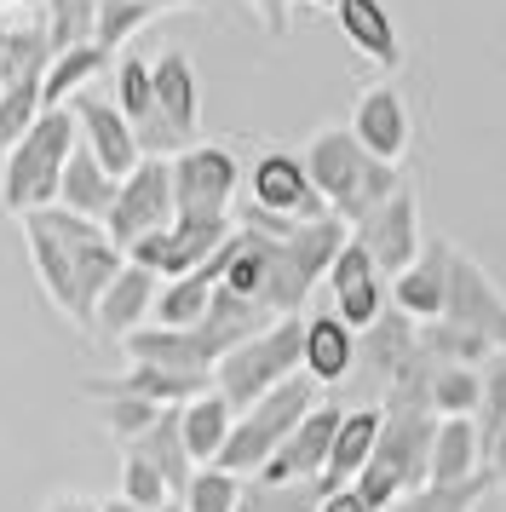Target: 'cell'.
<instances>
[{
    "label": "cell",
    "instance_id": "1",
    "mask_svg": "<svg viewBox=\"0 0 506 512\" xmlns=\"http://www.w3.org/2000/svg\"><path fill=\"white\" fill-rule=\"evenodd\" d=\"M305 173H311L317 196L328 202V213H340L351 231H357L380 202H391L397 190L409 185L403 167L374 162L363 144L351 139V127H322L317 139L305 144Z\"/></svg>",
    "mask_w": 506,
    "mask_h": 512
},
{
    "label": "cell",
    "instance_id": "2",
    "mask_svg": "<svg viewBox=\"0 0 506 512\" xmlns=\"http://www.w3.org/2000/svg\"><path fill=\"white\" fill-rule=\"evenodd\" d=\"M81 144V127H75V110H41V121L23 133L6 162H0V202L6 213H41L58 208V185H64V167Z\"/></svg>",
    "mask_w": 506,
    "mask_h": 512
},
{
    "label": "cell",
    "instance_id": "3",
    "mask_svg": "<svg viewBox=\"0 0 506 512\" xmlns=\"http://www.w3.org/2000/svg\"><path fill=\"white\" fill-rule=\"evenodd\" d=\"M432 438H437V415L426 409H386L380 420V438H374V455L357 472V495H363L374 512H386L397 495H409L432 478Z\"/></svg>",
    "mask_w": 506,
    "mask_h": 512
},
{
    "label": "cell",
    "instance_id": "4",
    "mask_svg": "<svg viewBox=\"0 0 506 512\" xmlns=\"http://www.w3.org/2000/svg\"><path fill=\"white\" fill-rule=\"evenodd\" d=\"M322 386L311 380V374H294V380H282L276 392H265L253 409H242L236 415V426H230V443L219 449V461L225 472H236V478H259L265 472V461H271L276 449L288 443V432H294L299 420L311 415L322 403Z\"/></svg>",
    "mask_w": 506,
    "mask_h": 512
},
{
    "label": "cell",
    "instance_id": "5",
    "mask_svg": "<svg viewBox=\"0 0 506 512\" xmlns=\"http://www.w3.org/2000/svg\"><path fill=\"white\" fill-rule=\"evenodd\" d=\"M299 351H305V317H282V323H271L265 334H253V340H242L236 351L219 357L213 392L242 415V409H253L265 392H276L282 380L305 374L299 369Z\"/></svg>",
    "mask_w": 506,
    "mask_h": 512
},
{
    "label": "cell",
    "instance_id": "6",
    "mask_svg": "<svg viewBox=\"0 0 506 512\" xmlns=\"http://www.w3.org/2000/svg\"><path fill=\"white\" fill-rule=\"evenodd\" d=\"M242 162L225 144H190L173 156V208L179 219H230Z\"/></svg>",
    "mask_w": 506,
    "mask_h": 512
},
{
    "label": "cell",
    "instance_id": "7",
    "mask_svg": "<svg viewBox=\"0 0 506 512\" xmlns=\"http://www.w3.org/2000/svg\"><path fill=\"white\" fill-rule=\"evenodd\" d=\"M173 219H179V208H173V162L144 156V162L121 179V190H115V208H110V219H104V231H110V242L127 254L138 236L167 231Z\"/></svg>",
    "mask_w": 506,
    "mask_h": 512
},
{
    "label": "cell",
    "instance_id": "8",
    "mask_svg": "<svg viewBox=\"0 0 506 512\" xmlns=\"http://www.w3.org/2000/svg\"><path fill=\"white\" fill-rule=\"evenodd\" d=\"M230 236H236V219H173L167 231L138 236L133 248H127V265H144L150 277L173 282V277L202 271Z\"/></svg>",
    "mask_w": 506,
    "mask_h": 512
},
{
    "label": "cell",
    "instance_id": "9",
    "mask_svg": "<svg viewBox=\"0 0 506 512\" xmlns=\"http://www.w3.org/2000/svg\"><path fill=\"white\" fill-rule=\"evenodd\" d=\"M23 248H29V265H35V282L41 294L69 323L81 328V294H75V242H69V213L64 208H41L23 213Z\"/></svg>",
    "mask_w": 506,
    "mask_h": 512
},
{
    "label": "cell",
    "instance_id": "10",
    "mask_svg": "<svg viewBox=\"0 0 506 512\" xmlns=\"http://www.w3.org/2000/svg\"><path fill=\"white\" fill-rule=\"evenodd\" d=\"M248 202L259 213L294 219V225H305V219H322V213H328V202L317 196L311 173H305V156H294V150H265V156L248 167Z\"/></svg>",
    "mask_w": 506,
    "mask_h": 512
},
{
    "label": "cell",
    "instance_id": "11",
    "mask_svg": "<svg viewBox=\"0 0 506 512\" xmlns=\"http://www.w3.org/2000/svg\"><path fill=\"white\" fill-rule=\"evenodd\" d=\"M328 294H334V317H340L345 328H374L380 317H386V305H391V288H386V277H380V265L368 259V248L351 236L340 248V259L328 265Z\"/></svg>",
    "mask_w": 506,
    "mask_h": 512
},
{
    "label": "cell",
    "instance_id": "12",
    "mask_svg": "<svg viewBox=\"0 0 506 512\" xmlns=\"http://www.w3.org/2000/svg\"><path fill=\"white\" fill-rule=\"evenodd\" d=\"M357 242L368 248V259L380 265V277H403L414 259H420V248H426V236H420V202H414V190L403 185L391 202H380V208L368 213L363 225H357Z\"/></svg>",
    "mask_w": 506,
    "mask_h": 512
},
{
    "label": "cell",
    "instance_id": "13",
    "mask_svg": "<svg viewBox=\"0 0 506 512\" xmlns=\"http://www.w3.org/2000/svg\"><path fill=\"white\" fill-rule=\"evenodd\" d=\"M340 403H317L311 415L299 420L288 443L265 461V484H322V466H328V449H334V432H340Z\"/></svg>",
    "mask_w": 506,
    "mask_h": 512
},
{
    "label": "cell",
    "instance_id": "14",
    "mask_svg": "<svg viewBox=\"0 0 506 512\" xmlns=\"http://www.w3.org/2000/svg\"><path fill=\"white\" fill-rule=\"evenodd\" d=\"M75 127H81V144H87L92 156H98V167L104 173H115V179H127L138 162H144V150H138V133L133 121L115 110V98H98V93H81L75 104Z\"/></svg>",
    "mask_w": 506,
    "mask_h": 512
},
{
    "label": "cell",
    "instance_id": "15",
    "mask_svg": "<svg viewBox=\"0 0 506 512\" xmlns=\"http://www.w3.org/2000/svg\"><path fill=\"white\" fill-rule=\"evenodd\" d=\"M351 139L363 144L374 162H403L409 156V139H414V121H409V104H403V93L397 87H368L363 98H357V110H351Z\"/></svg>",
    "mask_w": 506,
    "mask_h": 512
},
{
    "label": "cell",
    "instance_id": "16",
    "mask_svg": "<svg viewBox=\"0 0 506 512\" xmlns=\"http://www.w3.org/2000/svg\"><path fill=\"white\" fill-rule=\"evenodd\" d=\"M150 75H156V116L167 121V133L190 150L196 133H202V81H196L190 52L167 47L156 64H150Z\"/></svg>",
    "mask_w": 506,
    "mask_h": 512
},
{
    "label": "cell",
    "instance_id": "17",
    "mask_svg": "<svg viewBox=\"0 0 506 512\" xmlns=\"http://www.w3.org/2000/svg\"><path fill=\"white\" fill-rule=\"evenodd\" d=\"M213 380H196V374H173L156 369V363H127L121 374H98V380H81L87 397H138V403H156V409H184L190 397H202Z\"/></svg>",
    "mask_w": 506,
    "mask_h": 512
},
{
    "label": "cell",
    "instance_id": "18",
    "mask_svg": "<svg viewBox=\"0 0 506 512\" xmlns=\"http://www.w3.org/2000/svg\"><path fill=\"white\" fill-rule=\"evenodd\" d=\"M449 248L455 242L432 236L409 271L391 277V311H403L409 323H437L443 317V300H449Z\"/></svg>",
    "mask_w": 506,
    "mask_h": 512
},
{
    "label": "cell",
    "instance_id": "19",
    "mask_svg": "<svg viewBox=\"0 0 506 512\" xmlns=\"http://www.w3.org/2000/svg\"><path fill=\"white\" fill-rule=\"evenodd\" d=\"M121 351H127V363H156V369L196 374V380H213V369H219V357L207 351V340L196 334V328H156V323H144L138 334L121 340Z\"/></svg>",
    "mask_w": 506,
    "mask_h": 512
},
{
    "label": "cell",
    "instance_id": "20",
    "mask_svg": "<svg viewBox=\"0 0 506 512\" xmlns=\"http://www.w3.org/2000/svg\"><path fill=\"white\" fill-rule=\"evenodd\" d=\"M156 294H161V277H150L144 265H121V277L104 288V300L92 311V334H104V340H127L138 328L150 323V311H156Z\"/></svg>",
    "mask_w": 506,
    "mask_h": 512
},
{
    "label": "cell",
    "instance_id": "21",
    "mask_svg": "<svg viewBox=\"0 0 506 512\" xmlns=\"http://www.w3.org/2000/svg\"><path fill=\"white\" fill-rule=\"evenodd\" d=\"M501 305H506V294L489 282V271H483L472 254L449 248V300H443V323H460V328L489 334V323H495Z\"/></svg>",
    "mask_w": 506,
    "mask_h": 512
},
{
    "label": "cell",
    "instance_id": "22",
    "mask_svg": "<svg viewBox=\"0 0 506 512\" xmlns=\"http://www.w3.org/2000/svg\"><path fill=\"white\" fill-rule=\"evenodd\" d=\"M299 369L311 374L317 386H340L357 374V328H345L334 311H311L305 317V351Z\"/></svg>",
    "mask_w": 506,
    "mask_h": 512
},
{
    "label": "cell",
    "instance_id": "23",
    "mask_svg": "<svg viewBox=\"0 0 506 512\" xmlns=\"http://www.w3.org/2000/svg\"><path fill=\"white\" fill-rule=\"evenodd\" d=\"M334 18H340V35L351 41V52H363L368 64H380V70L403 64V41H397L386 0H334Z\"/></svg>",
    "mask_w": 506,
    "mask_h": 512
},
{
    "label": "cell",
    "instance_id": "24",
    "mask_svg": "<svg viewBox=\"0 0 506 512\" xmlns=\"http://www.w3.org/2000/svg\"><path fill=\"white\" fill-rule=\"evenodd\" d=\"M414 351H420V328H414L403 311H391V305H386V317H380V323L357 334V363L374 374V386H380V392L403 374V363H409Z\"/></svg>",
    "mask_w": 506,
    "mask_h": 512
},
{
    "label": "cell",
    "instance_id": "25",
    "mask_svg": "<svg viewBox=\"0 0 506 512\" xmlns=\"http://www.w3.org/2000/svg\"><path fill=\"white\" fill-rule=\"evenodd\" d=\"M380 420H386V409H380V403H368V409H345L340 432H334V449H328V466H322V489L357 484V472H363L368 455H374Z\"/></svg>",
    "mask_w": 506,
    "mask_h": 512
},
{
    "label": "cell",
    "instance_id": "26",
    "mask_svg": "<svg viewBox=\"0 0 506 512\" xmlns=\"http://www.w3.org/2000/svg\"><path fill=\"white\" fill-rule=\"evenodd\" d=\"M345 242H351V225H345L340 213H322V219H305V225H294V231L282 236V254H288V265H294L299 277L317 288L328 277V265L340 259Z\"/></svg>",
    "mask_w": 506,
    "mask_h": 512
},
{
    "label": "cell",
    "instance_id": "27",
    "mask_svg": "<svg viewBox=\"0 0 506 512\" xmlns=\"http://www.w3.org/2000/svg\"><path fill=\"white\" fill-rule=\"evenodd\" d=\"M115 190H121V179L98 167V156H92L87 144H75V156H69V167H64V185H58V208L81 213L92 225H104L110 208H115Z\"/></svg>",
    "mask_w": 506,
    "mask_h": 512
},
{
    "label": "cell",
    "instance_id": "28",
    "mask_svg": "<svg viewBox=\"0 0 506 512\" xmlns=\"http://www.w3.org/2000/svg\"><path fill=\"white\" fill-rule=\"evenodd\" d=\"M104 70H115V52H104L98 41L58 52V58H52V70H46L41 104H46V110H69L81 93H92V81H98Z\"/></svg>",
    "mask_w": 506,
    "mask_h": 512
},
{
    "label": "cell",
    "instance_id": "29",
    "mask_svg": "<svg viewBox=\"0 0 506 512\" xmlns=\"http://www.w3.org/2000/svg\"><path fill=\"white\" fill-rule=\"evenodd\" d=\"M483 472V438H478V420H437V438H432V478L426 484H466Z\"/></svg>",
    "mask_w": 506,
    "mask_h": 512
},
{
    "label": "cell",
    "instance_id": "30",
    "mask_svg": "<svg viewBox=\"0 0 506 512\" xmlns=\"http://www.w3.org/2000/svg\"><path fill=\"white\" fill-rule=\"evenodd\" d=\"M179 426H184V449H190V461H196V466H213V461H219V449L230 443L236 409H230L225 397L207 386L202 397H190V403L179 409Z\"/></svg>",
    "mask_w": 506,
    "mask_h": 512
},
{
    "label": "cell",
    "instance_id": "31",
    "mask_svg": "<svg viewBox=\"0 0 506 512\" xmlns=\"http://www.w3.org/2000/svg\"><path fill=\"white\" fill-rule=\"evenodd\" d=\"M133 455H144V461L156 466L161 478H167V489L173 495H184V484H190V472H196V461H190V449H184V426H179V409H161V420L144 432V438L127 443Z\"/></svg>",
    "mask_w": 506,
    "mask_h": 512
},
{
    "label": "cell",
    "instance_id": "32",
    "mask_svg": "<svg viewBox=\"0 0 506 512\" xmlns=\"http://www.w3.org/2000/svg\"><path fill=\"white\" fill-rule=\"evenodd\" d=\"M52 58H58V52H52L46 24H12L6 52H0V87H46Z\"/></svg>",
    "mask_w": 506,
    "mask_h": 512
},
{
    "label": "cell",
    "instance_id": "33",
    "mask_svg": "<svg viewBox=\"0 0 506 512\" xmlns=\"http://www.w3.org/2000/svg\"><path fill=\"white\" fill-rule=\"evenodd\" d=\"M420 328V351L432 357L437 369H483L489 357H495V346H489V334H478V328H460V323H414Z\"/></svg>",
    "mask_w": 506,
    "mask_h": 512
},
{
    "label": "cell",
    "instance_id": "34",
    "mask_svg": "<svg viewBox=\"0 0 506 512\" xmlns=\"http://www.w3.org/2000/svg\"><path fill=\"white\" fill-rule=\"evenodd\" d=\"M213 271H190V277H173V282H161V294H156V311H150V323L156 328H202L207 317V305H213Z\"/></svg>",
    "mask_w": 506,
    "mask_h": 512
},
{
    "label": "cell",
    "instance_id": "35",
    "mask_svg": "<svg viewBox=\"0 0 506 512\" xmlns=\"http://www.w3.org/2000/svg\"><path fill=\"white\" fill-rule=\"evenodd\" d=\"M495 489L489 478V466H483L478 478H466V484H420L409 495H397L386 512H478V501Z\"/></svg>",
    "mask_w": 506,
    "mask_h": 512
},
{
    "label": "cell",
    "instance_id": "36",
    "mask_svg": "<svg viewBox=\"0 0 506 512\" xmlns=\"http://www.w3.org/2000/svg\"><path fill=\"white\" fill-rule=\"evenodd\" d=\"M115 110L133 121V133L144 127V121L156 116V75H150V64L138 58V52H115Z\"/></svg>",
    "mask_w": 506,
    "mask_h": 512
},
{
    "label": "cell",
    "instance_id": "37",
    "mask_svg": "<svg viewBox=\"0 0 506 512\" xmlns=\"http://www.w3.org/2000/svg\"><path fill=\"white\" fill-rule=\"evenodd\" d=\"M161 12L156 6H144V0H98V24H92V41L104 52H127L144 24H156Z\"/></svg>",
    "mask_w": 506,
    "mask_h": 512
},
{
    "label": "cell",
    "instance_id": "38",
    "mask_svg": "<svg viewBox=\"0 0 506 512\" xmlns=\"http://www.w3.org/2000/svg\"><path fill=\"white\" fill-rule=\"evenodd\" d=\"M41 24L52 35V52L87 47L98 24V0H41Z\"/></svg>",
    "mask_w": 506,
    "mask_h": 512
},
{
    "label": "cell",
    "instance_id": "39",
    "mask_svg": "<svg viewBox=\"0 0 506 512\" xmlns=\"http://www.w3.org/2000/svg\"><path fill=\"white\" fill-rule=\"evenodd\" d=\"M242 484H248V478H236V472H225V466H196L179 501H184V512H236Z\"/></svg>",
    "mask_w": 506,
    "mask_h": 512
},
{
    "label": "cell",
    "instance_id": "40",
    "mask_svg": "<svg viewBox=\"0 0 506 512\" xmlns=\"http://www.w3.org/2000/svg\"><path fill=\"white\" fill-rule=\"evenodd\" d=\"M322 507V484H265L248 478L236 512H317Z\"/></svg>",
    "mask_w": 506,
    "mask_h": 512
},
{
    "label": "cell",
    "instance_id": "41",
    "mask_svg": "<svg viewBox=\"0 0 506 512\" xmlns=\"http://www.w3.org/2000/svg\"><path fill=\"white\" fill-rule=\"evenodd\" d=\"M483 397V369H432V415L455 420V415H478Z\"/></svg>",
    "mask_w": 506,
    "mask_h": 512
},
{
    "label": "cell",
    "instance_id": "42",
    "mask_svg": "<svg viewBox=\"0 0 506 512\" xmlns=\"http://www.w3.org/2000/svg\"><path fill=\"white\" fill-rule=\"evenodd\" d=\"M478 438H483V461H489V449L506 438V363L501 357H489L483 363V397H478Z\"/></svg>",
    "mask_w": 506,
    "mask_h": 512
},
{
    "label": "cell",
    "instance_id": "43",
    "mask_svg": "<svg viewBox=\"0 0 506 512\" xmlns=\"http://www.w3.org/2000/svg\"><path fill=\"white\" fill-rule=\"evenodd\" d=\"M121 501H133V507L156 512V507H167V501H173V489H167V478H161V472L144 461V455L121 449Z\"/></svg>",
    "mask_w": 506,
    "mask_h": 512
},
{
    "label": "cell",
    "instance_id": "44",
    "mask_svg": "<svg viewBox=\"0 0 506 512\" xmlns=\"http://www.w3.org/2000/svg\"><path fill=\"white\" fill-rule=\"evenodd\" d=\"M41 87H0V156L41 121Z\"/></svg>",
    "mask_w": 506,
    "mask_h": 512
},
{
    "label": "cell",
    "instance_id": "45",
    "mask_svg": "<svg viewBox=\"0 0 506 512\" xmlns=\"http://www.w3.org/2000/svg\"><path fill=\"white\" fill-rule=\"evenodd\" d=\"M161 420L156 403H138V397H104V426H110V438L127 449L133 438H144L150 426Z\"/></svg>",
    "mask_w": 506,
    "mask_h": 512
},
{
    "label": "cell",
    "instance_id": "46",
    "mask_svg": "<svg viewBox=\"0 0 506 512\" xmlns=\"http://www.w3.org/2000/svg\"><path fill=\"white\" fill-rule=\"evenodd\" d=\"M253 12H259V24H265V35L271 41H282L288 35V18H294V0H248Z\"/></svg>",
    "mask_w": 506,
    "mask_h": 512
},
{
    "label": "cell",
    "instance_id": "47",
    "mask_svg": "<svg viewBox=\"0 0 506 512\" xmlns=\"http://www.w3.org/2000/svg\"><path fill=\"white\" fill-rule=\"evenodd\" d=\"M317 512H374V507H368L363 495L345 484V489H322V507Z\"/></svg>",
    "mask_w": 506,
    "mask_h": 512
},
{
    "label": "cell",
    "instance_id": "48",
    "mask_svg": "<svg viewBox=\"0 0 506 512\" xmlns=\"http://www.w3.org/2000/svg\"><path fill=\"white\" fill-rule=\"evenodd\" d=\"M46 512H98V501H92V495H52Z\"/></svg>",
    "mask_w": 506,
    "mask_h": 512
},
{
    "label": "cell",
    "instance_id": "49",
    "mask_svg": "<svg viewBox=\"0 0 506 512\" xmlns=\"http://www.w3.org/2000/svg\"><path fill=\"white\" fill-rule=\"evenodd\" d=\"M483 466H489V478H495V489H506V438L495 443V449H489V461H483Z\"/></svg>",
    "mask_w": 506,
    "mask_h": 512
},
{
    "label": "cell",
    "instance_id": "50",
    "mask_svg": "<svg viewBox=\"0 0 506 512\" xmlns=\"http://www.w3.org/2000/svg\"><path fill=\"white\" fill-rule=\"evenodd\" d=\"M144 6H156V12H207L213 0H144Z\"/></svg>",
    "mask_w": 506,
    "mask_h": 512
},
{
    "label": "cell",
    "instance_id": "51",
    "mask_svg": "<svg viewBox=\"0 0 506 512\" xmlns=\"http://www.w3.org/2000/svg\"><path fill=\"white\" fill-rule=\"evenodd\" d=\"M489 346H495V357L506 363V305L495 311V323H489Z\"/></svg>",
    "mask_w": 506,
    "mask_h": 512
},
{
    "label": "cell",
    "instance_id": "52",
    "mask_svg": "<svg viewBox=\"0 0 506 512\" xmlns=\"http://www.w3.org/2000/svg\"><path fill=\"white\" fill-rule=\"evenodd\" d=\"M98 512H144V507H133V501H121V495H110V501H98Z\"/></svg>",
    "mask_w": 506,
    "mask_h": 512
},
{
    "label": "cell",
    "instance_id": "53",
    "mask_svg": "<svg viewBox=\"0 0 506 512\" xmlns=\"http://www.w3.org/2000/svg\"><path fill=\"white\" fill-rule=\"evenodd\" d=\"M41 0H0V12H35Z\"/></svg>",
    "mask_w": 506,
    "mask_h": 512
},
{
    "label": "cell",
    "instance_id": "54",
    "mask_svg": "<svg viewBox=\"0 0 506 512\" xmlns=\"http://www.w3.org/2000/svg\"><path fill=\"white\" fill-rule=\"evenodd\" d=\"M156 512H184V501H179V495H173V501H167V507H156Z\"/></svg>",
    "mask_w": 506,
    "mask_h": 512
},
{
    "label": "cell",
    "instance_id": "55",
    "mask_svg": "<svg viewBox=\"0 0 506 512\" xmlns=\"http://www.w3.org/2000/svg\"><path fill=\"white\" fill-rule=\"evenodd\" d=\"M6 35H12V24H6V18H0V52H6Z\"/></svg>",
    "mask_w": 506,
    "mask_h": 512
}]
</instances>
